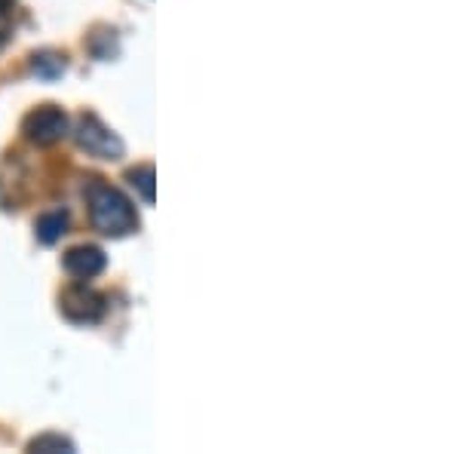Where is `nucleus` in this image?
<instances>
[{"label":"nucleus","mask_w":460,"mask_h":454,"mask_svg":"<svg viewBox=\"0 0 460 454\" xmlns=\"http://www.w3.org/2000/svg\"><path fill=\"white\" fill-rule=\"evenodd\" d=\"M84 197H86V212H89V225L99 230L102 236L111 240H120L138 230V209L132 206V200L126 197L120 188L108 184L105 178L93 175L84 184Z\"/></svg>","instance_id":"1"},{"label":"nucleus","mask_w":460,"mask_h":454,"mask_svg":"<svg viewBox=\"0 0 460 454\" xmlns=\"http://www.w3.org/2000/svg\"><path fill=\"white\" fill-rule=\"evenodd\" d=\"M58 314L74 325H95L108 314V301L102 292L89 289L86 282L77 280V286H68L58 295Z\"/></svg>","instance_id":"2"},{"label":"nucleus","mask_w":460,"mask_h":454,"mask_svg":"<svg viewBox=\"0 0 460 454\" xmlns=\"http://www.w3.org/2000/svg\"><path fill=\"white\" fill-rule=\"evenodd\" d=\"M74 138L77 145L84 147L89 157H99V160H120L126 154L123 138L117 136L111 126L102 123L99 114H84L77 120V129H74Z\"/></svg>","instance_id":"3"},{"label":"nucleus","mask_w":460,"mask_h":454,"mask_svg":"<svg viewBox=\"0 0 460 454\" xmlns=\"http://www.w3.org/2000/svg\"><path fill=\"white\" fill-rule=\"evenodd\" d=\"M22 132H25V138L31 141V145L49 147V145H58V141L68 136L71 120L58 105H40L22 120Z\"/></svg>","instance_id":"4"},{"label":"nucleus","mask_w":460,"mask_h":454,"mask_svg":"<svg viewBox=\"0 0 460 454\" xmlns=\"http://www.w3.org/2000/svg\"><path fill=\"white\" fill-rule=\"evenodd\" d=\"M62 267L71 273L74 280L86 282V280H95L102 271L108 267V255L99 249V245H74V249L65 252L62 258Z\"/></svg>","instance_id":"5"},{"label":"nucleus","mask_w":460,"mask_h":454,"mask_svg":"<svg viewBox=\"0 0 460 454\" xmlns=\"http://www.w3.org/2000/svg\"><path fill=\"white\" fill-rule=\"evenodd\" d=\"M68 212L65 209H56V212H43L40 218L34 221V234L37 240H40L43 245H53L62 240L65 234H68Z\"/></svg>","instance_id":"6"},{"label":"nucleus","mask_w":460,"mask_h":454,"mask_svg":"<svg viewBox=\"0 0 460 454\" xmlns=\"http://www.w3.org/2000/svg\"><path fill=\"white\" fill-rule=\"evenodd\" d=\"M65 68H68L65 56L62 53H53V49H43V53H34L31 56V71L37 74V77H43V80L62 77Z\"/></svg>","instance_id":"7"},{"label":"nucleus","mask_w":460,"mask_h":454,"mask_svg":"<svg viewBox=\"0 0 460 454\" xmlns=\"http://www.w3.org/2000/svg\"><path fill=\"white\" fill-rule=\"evenodd\" d=\"M126 182L136 188L138 197L145 200L147 206L154 203V166H136V169H129L126 173Z\"/></svg>","instance_id":"8"},{"label":"nucleus","mask_w":460,"mask_h":454,"mask_svg":"<svg viewBox=\"0 0 460 454\" xmlns=\"http://www.w3.org/2000/svg\"><path fill=\"white\" fill-rule=\"evenodd\" d=\"M28 451H40V454H53V451H74V442L68 436H58V433H43L28 442Z\"/></svg>","instance_id":"9"},{"label":"nucleus","mask_w":460,"mask_h":454,"mask_svg":"<svg viewBox=\"0 0 460 454\" xmlns=\"http://www.w3.org/2000/svg\"><path fill=\"white\" fill-rule=\"evenodd\" d=\"M13 6H16V0H0V47H4L13 34V13H16Z\"/></svg>","instance_id":"10"}]
</instances>
